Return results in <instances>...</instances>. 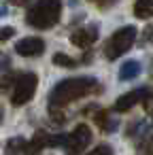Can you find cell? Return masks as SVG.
I'll use <instances>...</instances> for the list:
<instances>
[{
	"label": "cell",
	"instance_id": "1",
	"mask_svg": "<svg viewBox=\"0 0 153 155\" xmlns=\"http://www.w3.org/2000/svg\"><path fill=\"white\" fill-rule=\"evenodd\" d=\"M98 87L96 79H87V77H79V79H64L62 83H58L51 94H49V102H51V108H60V106H66L87 94H91L94 89Z\"/></svg>",
	"mask_w": 153,
	"mask_h": 155
},
{
	"label": "cell",
	"instance_id": "2",
	"mask_svg": "<svg viewBox=\"0 0 153 155\" xmlns=\"http://www.w3.org/2000/svg\"><path fill=\"white\" fill-rule=\"evenodd\" d=\"M60 13H62L60 0H38L28 11V24L34 28H51L58 24Z\"/></svg>",
	"mask_w": 153,
	"mask_h": 155
},
{
	"label": "cell",
	"instance_id": "3",
	"mask_svg": "<svg viewBox=\"0 0 153 155\" xmlns=\"http://www.w3.org/2000/svg\"><path fill=\"white\" fill-rule=\"evenodd\" d=\"M134 41H136V28H134V26H125V28L117 30V32L108 38V43H106V47H104V55H106L108 60H117L119 55H123V53L134 45Z\"/></svg>",
	"mask_w": 153,
	"mask_h": 155
},
{
	"label": "cell",
	"instance_id": "4",
	"mask_svg": "<svg viewBox=\"0 0 153 155\" xmlns=\"http://www.w3.org/2000/svg\"><path fill=\"white\" fill-rule=\"evenodd\" d=\"M36 85H38L36 74H32V72L19 74L15 79V85H13V98H11V102L15 106H22V104L30 102L32 96H34V91H36Z\"/></svg>",
	"mask_w": 153,
	"mask_h": 155
},
{
	"label": "cell",
	"instance_id": "5",
	"mask_svg": "<svg viewBox=\"0 0 153 155\" xmlns=\"http://www.w3.org/2000/svg\"><path fill=\"white\" fill-rule=\"evenodd\" d=\"M89 140H91V130H89L85 123L77 125V127L72 130V134H68L66 140H64L66 155H79V153H83V151L87 149Z\"/></svg>",
	"mask_w": 153,
	"mask_h": 155
},
{
	"label": "cell",
	"instance_id": "6",
	"mask_svg": "<svg viewBox=\"0 0 153 155\" xmlns=\"http://www.w3.org/2000/svg\"><path fill=\"white\" fill-rule=\"evenodd\" d=\"M147 96H149V89H147V87L132 89V91H128L125 96H121V98L115 102V110H117V113H125V110H130L132 106H136L138 102H145Z\"/></svg>",
	"mask_w": 153,
	"mask_h": 155
},
{
	"label": "cell",
	"instance_id": "7",
	"mask_svg": "<svg viewBox=\"0 0 153 155\" xmlns=\"http://www.w3.org/2000/svg\"><path fill=\"white\" fill-rule=\"evenodd\" d=\"M15 51L24 58H34V55H41L45 51V41L43 38H36V36H30V38H22L17 45H15Z\"/></svg>",
	"mask_w": 153,
	"mask_h": 155
},
{
	"label": "cell",
	"instance_id": "8",
	"mask_svg": "<svg viewBox=\"0 0 153 155\" xmlns=\"http://www.w3.org/2000/svg\"><path fill=\"white\" fill-rule=\"evenodd\" d=\"M96 38H98V30H96V26L79 28V30H75V32L70 34V43H72L75 47H81V49L89 47L91 43H96Z\"/></svg>",
	"mask_w": 153,
	"mask_h": 155
},
{
	"label": "cell",
	"instance_id": "9",
	"mask_svg": "<svg viewBox=\"0 0 153 155\" xmlns=\"http://www.w3.org/2000/svg\"><path fill=\"white\" fill-rule=\"evenodd\" d=\"M45 147H51V136L47 134V132H36L34 134V138H32V142H28V155H36L41 149H45Z\"/></svg>",
	"mask_w": 153,
	"mask_h": 155
},
{
	"label": "cell",
	"instance_id": "10",
	"mask_svg": "<svg viewBox=\"0 0 153 155\" xmlns=\"http://www.w3.org/2000/svg\"><path fill=\"white\" fill-rule=\"evenodd\" d=\"M134 15H136L138 19L153 17V0H136V5H134Z\"/></svg>",
	"mask_w": 153,
	"mask_h": 155
},
{
	"label": "cell",
	"instance_id": "11",
	"mask_svg": "<svg viewBox=\"0 0 153 155\" xmlns=\"http://www.w3.org/2000/svg\"><path fill=\"white\" fill-rule=\"evenodd\" d=\"M140 74V64L138 62H125L121 68H119V79L121 81H130V79H134V77H138Z\"/></svg>",
	"mask_w": 153,
	"mask_h": 155
},
{
	"label": "cell",
	"instance_id": "12",
	"mask_svg": "<svg viewBox=\"0 0 153 155\" xmlns=\"http://www.w3.org/2000/svg\"><path fill=\"white\" fill-rule=\"evenodd\" d=\"M28 151V142L24 138H13L7 142V153L9 155H19V153H26Z\"/></svg>",
	"mask_w": 153,
	"mask_h": 155
},
{
	"label": "cell",
	"instance_id": "13",
	"mask_svg": "<svg viewBox=\"0 0 153 155\" xmlns=\"http://www.w3.org/2000/svg\"><path fill=\"white\" fill-rule=\"evenodd\" d=\"M53 64H58V66H62V68H72V66H77V62H75L72 58L64 55V53H55V55H53Z\"/></svg>",
	"mask_w": 153,
	"mask_h": 155
},
{
	"label": "cell",
	"instance_id": "14",
	"mask_svg": "<svg viewBox=\"0 0 153 155\" xmlns=\"http://www.w3.org/2000/svg\"><path fill=\"white\" fill-rule=\"evenodd\" d=\"M96 121H98V125H100L102 130H108V132H111V130H115V125H117L115 121H111V119H108V115H106V113H98Z\"/></svg>",
	"mask_w": 153,
	"mask_h": 155
},
{
	"label": "cell",
	"instance_id": "15",
	"mask_svg": "<svg viewBox=\"0 0 153 155\" xmlns=\"http://www.w3.org/2000/svg\"><path fill=\"white\" fill-rule=\"evenodd\" d=\"M15 74H7V77H2V79H0V94H7L13 85H15Z\"/></svg>",
	"mask_w": 153,
	"mask_h": 155
},
{
	"label": "cell",
	"instance_id": "16",
	"mask_svg": "<svg viewBox=\"0 0 153 155\" xmlns=\"http://www.w3.org/2000/svg\"><path fill=\"white\" fill-rule=\"evenodd\" d=\"M89 155H113V147L100 144V147H96L94 151H89Z\"/></svg>",
	"mask_w": 153,
	"mask_h": 155
},
{
	"label": "cell",
	"instance_id": "17",
	"mask_svg": "<svg viewBox=\"0 0 153 155\" xmlns=\"http://www.w3.org/2000/svg\"><path fill=\"white\" fill-rule=\"evenodd\" d=\"M13 34H15V28H11V26L0 28V43H2V41H9V38H13Z\"/></svg>",
	"mask_w": 153,
	"mask_h": 155
},
{
	"label": "cell",
	"instance_id": "18",
	"mask_svg": "<svg viewBox=\"0 0 153 155\" xmlns=\"http://www.w3.org/2000/svg\"><path fill=\"white\" fill-rule=\"evenodd\" d=\"M145 108H147V113H149V115H153V94L145 98Z\"/></svg>",
	"mask_w": 153,
	"mask_h": 155
},
{
	"label": "cell",
	"instance_id": "19",
	"mask_svg": "<svg viewBox=\"0 0 153 155\" xmlns=\"http://www.w3.org/2000/svg\"><path fill=\"white\" fill-rule=\"evenodd\" d=\"M147 155H153V136H151V140L147 142Z\"/></svg>",
	"mask_w": 153,
	"mask_h": 155
},
{
	"label": "cell",
	"instance_id": "20",
	"mask_svg": "<svg viewBox=\"0 0 153 155\" xmlns=\"http://www.w3.org/2000/svg\"><path fill=\"white\" fill-rule=\"evenodd\" d=\"M9 66V58H0V70Z\"/></svg>",
	"mask_w": 153,
	"mask_h": 155
},
{
	"label": "cell",
	"instance_id": "21",
	"mask_svg": "<svg viewBox=\"0 0 153 155\" xmlns=\"http://www.w3.org/2000/svg\"><path fill=\"white\" fill-rule=\"evenodd\" d=\"M13 5H26V2H30V0H11Z\"/></svg>",
	"mask_w": 153,
	"mask_h": 155
},
{
	"label": "cell",
	"instance_id": "22",
	"mask_svg": "<svg viewBox=\"0 0 153 155\" xmlns=\"http://www.w3.org/2000/svg\"><path fill=\"white\" fill-rule=\"evenodd\" d=\"M0 121H2V110H0Z\"/></svg>",
	"mask_w": 153,
	"mask_h": 155
}]
</instances>
